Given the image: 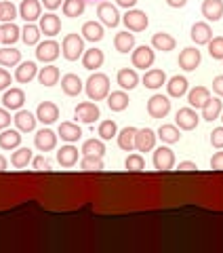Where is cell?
<instances>
[{"label":"cell","instance_id":"1","mask_svg":"<svg viewBox=\"0 0 223 253\" xmlns=\"http://www.w3.org/2000/svg\"><path fill=\"white\" fill-rule=\"evenodd\" d=\"M84 89H86V95H89L91 101H101L110 95V78L101 72H95L89 76Z\"/></svg>","mask_w":223,"mask_h":253},{"label":"cell","instance_id":"2","mask_svg":"<svg viewBox=\"0 0 223 253\" xmlns=\"http://www.w3.org/2000/svg\"><path fill=\"white\" fill-rule=\"evenodd\" d=\"M61 53H63V57H66L68 61H76L78 57H82V55H84V41H82V36L66 34V38H63V44H61Z\"/></svg>","mask_w":223,"mask_h":253},{"label":"cell","instance_id":"3","mask_svg":"<svg viewBox=\"0 0 223 253\" xmlns=\"http://www.w3.org/2000/svg\"><path fill=\"white\" fill-rule=\"evenodd\" d=\"M175 123H177V126L183 129V131H194L198 126V123H200V116H198V112L192 106L189 108H179L177 116H175Z\"/></svg>","mask_w":223,"mask_h":253},{"label":"cell","instance_id":"4","mask_svg":"<svg viewBox=\"0 0 223 253\" xmlns=\"http://www.w3.org/2000/svg\"><path fill=\"white\" fill-rule=\"evenodd\" d=\"M122 21H124V26H126L129 32H143L148 28V23H149L146 11H139V9H129Z\"/></svg>","mask_w":223,"mask_h":253},{"label":"cell","instance_id":"5","mask_svg":"<svg viewBox=\"0 0 223 253\" xmlns=\"http://www.w3.org/2000/svg\"><path fill=\"white\" fill-rule=\"evenodd\" d=\"M171 110V101L164 95H152L148 101V114L152 118H164Z\"/></svg>","mask_w":223,"mask_h":253},{"label":"cell","instance_id":"6","mask_svg":"<svg viewBox=\"0 0 223 253\" xmlns=\"http://www.w3.org/2000/svg\"><path fill=\"white\" fill-rule=\"evenodd\" d=\"M154 59H156L154 51L149 49V46H146V44L137 46V49L133 51V55H131V61H133V66H135V68H141V70H146V68H152Z\"/></svg>","mask_w":223,"mask_h":253},{"label":"cell","instance_id":"7","mask_svg":"<svg viewBox=\"0 0 223 253\" xmlns=\"http://www.w3.org/2000/svg\"><path fill=\"white\" fill-rule=\"evenodd\" d=\"M97 17L101 19L103 26H108V28H116L118 23H120V15H118V9L114 4H110V2H99L97 6Z\"/></svg>","mask_w":223,"mask_h":253},{"label":"cell","instance_id":"8","mask_svg":"<svg viewBox=\"0 0 223 253\" xmlns=\"http://www.w3.org/2000/svg\"><path fill=\"white\" fill-rule=\"evenodd\" d=\"M200 61H202V55H200V51L198 49H183L181 53H179V59H177V63H179V68H183L186 72H192V70H196L198 66H200Z\"/></svg>","mask_w":223,"mask_h":253},{"label":"cell","instance_id":"9","mask_svg":"<svg viewBox=\"0 0 223 253\" xmlns=\"http://www.w3.org/2000/svg\"><path fill=\"white\" fill-rule=\"evenodd\" d=\"M173 165H175V154H173V150L171 148H166V146H160L154 152V167L158 171H171L173 169Z\"/></svg>","mask_w":223,"mask_h":253},{"label":"cell","instance_id":"10","mask_svg":"<svg viewBox=\"0 0 223 253\" xmlns=\"http://www.w3.org/2000/svg\"><path fill=\"white\" fill-rule=\"evenodd\" d=\"M59 51H61V46L55 41H44L36 46V57L44 63H49V61H55L59 57Z\"/></svg>","mask_w":223,"mask_h":253},{"label":"cell","instance_id":"11","mask_svg":"<svg viewBox=\"0 0 223 253\" xmlns=\"http://www.w3.org/2000/svg\"><path fill=\"white\" fill-rule=\"evenodd\" d=\"M74 114H76V118H80L82 123L91 125L99 118V108H97V104H93V101H82V104L76 106Z\"/></svg>","mask_w":223,"mask_h":253},{"label":"cell","instance_id":"12","mask_svg":"<svg viewBox=\"0 0 223 253\" xmlns=\"http://www.w3.org/2000/svg\"><path fill=\"white\" fill-rule=\"evenodd\" d=\"M42 6L38 0H21V6H19V15L23 19H26V23H32L36 19L42 17Z\"/></svg>","mask_w":223,"mask_h":253},{"label":"cell","instance_id":"13","mask_svg":"<svg viewBox=\"0 0 223 253\" xmlns=\"http://www.w3.org/2000/svg\"><path fill=\"white\" fill-rule=\"evenodd\" d=\"M61 89H63V93H66L68 97H76V95L82 93L84 84H82V81H80V76L78 74H66L61 78Z\"/></svg>","mask_w":223,"mask_h":253},{"label":"cell","instance_id":"14","mask_svg":"<svg viewBox=\"0 0 223 253\" xmlns=\"http://www.w3.org/2000/svg\"><path fill=\"white\" fill-rule=\"evenodd\" d=\"M156 133L152 129H141L137 131V135H135V148L139 150V152H149L154 146H156Z\"/></svg>","mask_w":223,"mask_h":253},{"label":"cell","instance_id":"15","mask_svg":"<svg viewBox=\"0 0 223 253\" xmlns=\"http://www.w3.org/2000/svg\"><path fill=\"white\" fill-rule=\"evenodd\" d=\"M36 118L40 123H44V125H51V123H55L59 118V108L53 104V101H42L40 106H38V110H36Z\"/></svg>","mask_w":223,"mask_h":253},{"label":"cell","instance_id":"16","mask_svg":"<svg viewBox=\"0 0 223 253\" xmlns=\"http://www.w3.org/2000/svg\"><path fill=\"white\" fill-rule=\"evenodd\" d=\"M34 144H36V148L40 150V152H49V150H53L55 146H57V135H55L51 129H42V131L36 133Z\"/></svg>","mask_w":223,"mask_h":253},{"label":"cell","instance_id":"17","mask_svg":"<svg viewBox=\"0 0 223 253\" xmlns=\"http://www.w3.org/2000/svg\"><path fill=\"white\" fill-rule=\"evenodd\" d=\"M40 32L46 36H55V34H59L61 32V19L57 17L55 13H46L44 17H40Z\"/></svg>","mask_w":223,"mask_h":253},{"label":"cell","instance_id":"18","mask_svg":"<svg viewBox=\"0 0 223 253\" xmlns=\"http://www.w3.org/2000/svg\"><path fill=\"white\" fill-rule=\"evenodd\" d=\"M192 41L196 44H209V41L213 38V32H211V26L209 23H204V21H196L194 26H192Z\"/></svg>","mask_w":223,"mask_h":253},{"label":"cell","instance_id":"19","mask_svg":"<svg viewBox=\"0 0 223 253\" xmlns=\"http://www.w3.org/2000/svg\"><path fill=\"white\" fill-rule=\"evenodd\" d=\"M166 83V74L162 72V70H148L146 74H143V86L146 89H152V91H156V89H160V86Z\"/></svg>","mask_w":223,"mask_h":253},{"label":"cell","instance_id":"20","mask_svg":"<svg viewBox=\"0 0 223 253\" xmlns=\"http://www.w3.org/2000/svg\"><path fill=\"white\" fill-rule=\"evenodd\" d=\"M23 101H26V93H23L21 89H11L4 93L2 97V104L6 110H21Z\"/></svg>","mask_w":223,"mask_h":253},{"label":"cell","instance_id":"21","mask_svg":"<svg viewBox=\"0 0 223 253\" xmlns=\"http://www.w3.org/2000/svg\"><path fill=\"white\" fill-rule=\"evenodd\" d=\"M202 15L209 21H217L223 17V2L221 0H204L202 2Z\"/></svg>","mask_w":223,"mask_h":253},{"label":"cell","instance_id":"22","mask_svg":"<svg viewBox=\"0 0 223 253\" xmlns=\"http://www.w3.org/2000/svg\"><path fill=\"white\" fill-rule=\"evenodd\" d=\"M13 121H15V125H17V129L23 131V133L34 131V126H36V116L32 112H28V110H19Z\"/></svg>","mask_w":223,"mask_h":253},{"label":"cell","instance_id":"23","mask_svg":"<svg viewBox=\"0 0 223 253\" xmlns=\"http://www.w3.org/2000/svg\"><path fill=\"white\" fill-rule=\"evenodd\" d=\"M129 95H126L124 91H114L108 95V106L112 112H122V110L129 108Z\"/></svg>","mask_w":223,"mask_h":253},{"label":"cell","instance_id":"24","mask_svg":"<svg viewBox=\"0 0 223 253\" xmlns=\"http://www.w3.org/2000/svg\"><path fill=\"white\" fill-rule=\"evenodd\" d=\"M114 46L118 53H129L135 49V34H131L129 30L126 32H118L114 38Z\"/></svg>","mask_w":223,"mask_h":253},{"label":"cell","instance_id":"25","mask_svg":"<svg viewBox=\"0 0 223 253\" xmlns=\"http://www.w3.org/2000/svg\"><path fill=\"white\" fill-rule=\"evenodd\" d=\"M152 44H154V49L156 51H162V53H169L175 49V38L171 34H166V32H158V34L152 36Z\"/></svg>","mask_w":223,"mask_h":253},{"label":"cell","instance_id":"26","mask_svg":"<svg viewBox=\"0 0 223 253\" xmlns=\"http://www.w3.org/2000/svg\"><path fill=\"white\" fill-rule=\"evenodd\" d=\"M57 163L61 167H74L78 163V148L74 146H63L57 152Z\"/></svg>","mask_w":223,"mask_h":253},{"label":"cell","instance_id":"27","mask_svg":"<svg viewBox=\"0 0 223 253\" xmlns=\"http://www.w3.org/2000/svg\"><path fill=\"white\" fill-rule=\"evenodd\" d=\"M34 76H36V63L34 61H23V63H19V68L15 70V81H17V83L26 84Z\"/></svg>","mask_w":223,"mask_h":253},{"label":"cell","instance_id":"28","mask_svg":"<svg viewBox=\"0 0 223 253\" xmlns=\"http://www.w3.org/2000/svg\"><path fill=\"white\" fill-rule=\"evenodd\" d=\"M59 135H61V139H66V141H78L82 137V131H80V126L78 125H74V123H61L59 125Z\"/></svg>","mask_w":223,"mask_h":253},{"label":"cell","instance_id":"29","mask_svg":"<svg viewBox=\"0 0 223 253\" xmlns=\"http://www.w3.org/2000/svg\"><path fill=\"white\" fill-rule=\"evenodd\" d=\"M209 97H211V93H209L206 86H196V89L189 91L187 101H189V106L192 108H202L206 101H209Z\"/></svg>","mask_w":223,"mask_h":253},{"label":"cell","instance_id":"30","mask_svg":"<svg viewBox=\"0 0 223 253\" xmlns=\"http://www.w3.org/2000/svg\"><path fill=\"white\" fill-rule=\"evenodd\" d=\"M137 83H139V76H137V72L135 70H131V68H122L120 72H118V84L122 86V89H135L137 86Z\"/></svg>","mask_w":223,"mask_h":253},{"label":"cell","instance_id":"31","mask_svg":"<svg viewBox=\"0 0 223 253\" xmlns=\"http://www.w3.org/2000/svg\"><path fill=\"white\" fill-rule=\"evenodd\" d=\"M101 63H103V51H99V49L84 51V55H82V66L86 70H97V68H101Z\"/></svg>","mask_w":223,"mask_h":253},{"label":"cell","instance_id":"32","mask_svg":"<svg viewBox=\"0 0 223 253\" xmlns=\"http://www.w3.org/2000/svg\"><path fill=\"white\" fill-rule=\"evenodd\" d=\"M86 9V0H63V15L66 17H80Z\"/></svg>","mask_w":223,"mask_h":253},{"label":"cell","instance_id":"33","mask_svg":"<svg viewBox=\"0 0 223 253\" xmlns=\"http://www.w3.org/2000/svg\"><path fill=\"white\" fill-rule=\"evenodd\" d=\"M135 135H137V129L135 126H124V129L118 133V146L126 152H131L135 148Z\"/></svg>","mask_w":223,"mask_h":253},{"label":"cell","instance_id":"34","mask_svg":"<svg viewBox=\"0 0 223 253\" xmlns=\"http://www.w3.org/2000/svg\"><path fill=\"white\" fill-rule=\"evenodd\" d=\"M21 34V30L15 26L13 21L9 23H2V28H0V41H2L4 44H13V42H17V38Z\"/></svg>","mask_w":223,"mask_h":253},{"label":"cell","instance_id":"35","mask_svg":"<svg viewBox=\"0 0 223 253\" xmlns=\"http://www.w3.org/2000/svg\"><path fill=\"white\" fill-rule=\"evenodd\" d=\"M166 89H169V95L171 97H181V95L187 93V78L183 76H173L169 84H166Z\"/></svg>","mask_w":223,"mask_h":253},{"label":"cell","instance_id":"36","mask_svg":"<svg viewBox=\"0 0 223 253\" xmlns=\"http://www.w3.org/2000/svg\"><path fill=\"white\" fill-rule=\"evenodd\" d=\"M158 137H160L164 144H177L181 139V133L175 125H160V129H158Z\"/></svg>","mask_w":223,"mask_h":253},{"label":"cell","instance_id":"37","mask_svg":"<svg viewBox=\"0 0 223 253\" xmlns=\"http://www.w3.org/2000/svg\"><path fill=\"white\" fill-rule=\"evenodd\" d=\"M221 114V99L219 97H209V101L202 106V118L204 121H215Z\"/></svg>","mask_w":223,"mask_h":253},{"label":"cell","instance_id":"38","mask_svg":"<svg viewBox=\"0 0 223 253\" xmlns=\"http://www.w3.org/2000/svg\"><path fill=\"white\" fill-rule=\"evenodd\" d=\"M21 144L19 131H2L0 133V148L2 150H15Z\"/></svg>","mask_w":223,"mask_h":253},{"label":"cell","instance_id":"39","mask_svg":"<svg viewBox=\"0 0 223 253\" xmlns=\"http://www.w3.org/2000/svg\"><path fill=\"white\" fill-rule=\"evenodd\" d=\"M38 81H40V84H44V86L57 84V81H59V68L57 66H46V68H42L40 74H38Z\"/></svg>","mask_w":223,"mask_h":253},{"label":"cell","instance_id":"40","mask_svg":"<svg viewBox=\"0 0 223 253\" xmlns=\"http://www.w3.org/2000/svg\"><path fill=\"white\" fill-rule=\"evenodd\" d=\"M82 34H84L86 41L97 42V41L103 38V28H101V23H97V21H86L82 26Z\"/></svg>","mask_w":223,"mask_h":253},{"label":"cell","instance_id":"41","mask_svg":"<svg viewBox=\"0 0 223 253\" xmlns=\"http://www.w3.org/2000/svg\"><path fill=\"white\" fill-rule=\"evenodd\" d=\"M30 161H32V150L30 148H17L13 152V156H11V165L13 167H17V169L28 167Z\"/></svg>","mask_w":223,"mask_h":253},{"label":"cell","instance_id":"42","mask_svg":"<svg viewBox=\"0 0 223 253\" xmlns=\"http://www.w3.org/2000/svg\"><path fill=\"white\" fill-rule=\"evenodd\" d=\"M21 38L28 46L38 44V41H40V28L34 26V23H26V28L21 30Z\"/></svg>","mask_w":223,"mask_h":253},{"label":"cell","instance_id":"43","mask_svg":"<svg viewBox=\"0 0 223 253\" xmlns=\"http://www.w3.org/2000/svg\"><path fill=\"white\" fill-rule=\"evenodd\" d=\"M19 61H21V53L17 49H9V46L0 49V66H17Z\"/></svg>","mask_w":223,"mask_h":253},{"label":"cell","instance_id":"44","mask_svg":"<svg viewBox=\"0 0 223 253\" xmlns=\"http://www.w3.org/2000/svg\"><path fill=\"white\" fill-rule=\"evenodd\" d=\"M82 152L84 154H93V156H103V152H106L103 139H89V141H84Z\"/></svg>","mask_w":223,"mask_h":253},{"label":"cell","instance_id":"45","mask_svg":"<svg viewBox=\"0 0 223 253\" xmlns=\"http://www.w3.org/2000/svg\"><path fill=\"white\" fill-rule=\"evenodd\" d=\"M80 167H82V171H101L103 169V161H101V156L84 154Z\"/></svg>","mask_w":223,"mask_h":253},{"label":"cell","instance_id":"46","mask_svg":"<svg viewBox=\"0 0 223 253\" xmlns=\"http://www.w3.org/2000/svg\"><path fill=\"white\" fill-rule=\"evenodd\" d=\"M124 167L129 171H133V173H139V171L146 169V161H143L141 154H129L126 161H124Z\"/></svg>","mask_w":223,"mask_h":253},{"label":"cell","instance_id":"47","mask_svg":"<svg viewBox=\"0 0 223 253\" xmlns=\"http://www.w3.org/2000/svg\"><path fill=\"white\" fill-rule=\"evenodd\" d=\"M99 135L101 139L106 141V139H112V137H116L118 135V126L114 121H103L99 123Z\"/></svg>","mask_w":223,"mask_h":253},{"label":"cell","instance_id":"48","mask_svg":"<svg viewBox=\"0 0 223 253\" xmlns=\"http://www.w3.org/2000/svg\"><path fill=\"white\" fill-rule=\"evenodd\" d=\"M17 17V9H15L13 2H0V21L9 23Z\"/></svg>","mask_w":223,"mask_h":253},{"label":"cell","instance_id":"49","mask_svg":"<svg viewBox=\"0 0 223 253\" xmlns=\"http://www.w3.org/2000/svg\"><path fill=\"white\" fill-rule=\"evenodd\" d=\"M209 53L213 59H223V36H215L209 41Z\"/></svg>","mask_w":223,"mask_h":253},{"label":"cell","instance_id":"50","mask_svg":"<svg viewBox=\"0 0 223 253\" xmlns=\"http://www.w3.org/2000/svg\"><path fill=\"white\" fill-rule=\"evenodd\" d=\"M32 165H34V169L36 171H51V163L49 161H46V158L44 156H36L34 158V161H32Z\"/></svg>","mask_w":223,"mask_h":253},{"label":"cell","instance_id":"51","mask_svg":"<svg viewBox=\"0 0 223 253\" xmlns=\"http://www.w3.org/2000/svg\"><path fill=\"white\" fill-rule=\"evenodd\" d=\"M211 144H213V148H223V126H219V129H213Z\"/></svg>","mask_w":223,"mask_h":253},{"label":"cell","instance_id":"52","mask_svg":"<svg viewBox=\"0 0 223 253\" xmlns=\"http://www.w3.org/2000/svg\"><path fill=\"white\" fill-rule=\"evenodd\" d=\"M211 169L213 171H223V152H215L211 158Z\"/></svg>","mask_w":223,"mask_h":253},{"label":"cell","instance_id":"53","mask_svg":"<svg viewBox=\"0 0 223 253\" xmlns=\"http://www.w3.org/2000/svg\"><path fill=\"white\" fill-rule=\"evenodd\" d=\"M11 84V74L6 72V70L0 68V91H6Z\"/></svg>","mask_w":223,"mask_h":253},{"label":"cell","instance_id":"54","mask_svg":"<svg viewBox=\"0 0 223 253\" xmlns=\"http://www.w3.org/2000/svg\"><path fill=\"white\" fill-rule=\"evenodd\" d=\"M11 125V114L6 108H0V129H6Z\"/></svg>","mask_w":223,"mask_h":253},{"label":"cell","instance_id":"55","mask_svg":"<svg viewBox=\"0 0 223 253\" xmlns=\"http://www.w3.org/2000/svg\"><path fill=\"white\" fill-rule=\"evenodd\" d=\"M213 91L219 95V97H223V76H215L213 78Z\"/></svg>","mask_w":223,"mask_h":253},{"label":"cell","instance_id":"56","mask_svg":"<svg viewBox=\"0 0 223 253\" xmlns=\"http://www.w3.org/2000/svg\"><path fill=\"white\" fill-rule=\"evenodd\" d=\"M177 169H179V171H198V165L192 163V161H183V163H179Z\"/></svg>","mask_w":223,"mask_h":253},{"label":"cell","instance_id":"57","mask_svg":"<svg viewBox=\"0 0 223 253\" xmlns=\"http://www.w3.org/2000/svg\"><path fill=\"white\" fill-rule=\"evenodd\" d=\"M42 4L49 11H55V9H59V6H61V0H42Z\"/></svg>","mask_w":223,"mask_h":253},{"label":"cell","instance_id":"58","mask_svg":"<svg viewBox=\"0 0 223 253\" xmlns=\"http://www.w3.org/2000/svg\"><path fill=\"white\" fill-rule=\"evenodd\" d=\"M116 2H118V6H122V9L129 11V9H133V6L137 4V0H116Z\"/></svg>","mask_w":223,"mask_h":253},{"label":"cell","instance_id":"59","mask_svg":"<svg viewBox=\"0 0 223 253\" xmlns=\"http://www.w3.org/2000/svg\"><path fill=\"white\" fill-rule=\"evenodd\" d=\"M187 0H166V4L173 6V9H181V6H186Z\"/></svg>","mask_w":223,"mask_h":253},{"label":"cell","instance_id":"60","mask_svg":"<svg viewBox=\"0 0 223 253\" xmlns=\"http://www.w3.org/2000/svg\"><path fill=\"white\" fill-rule=\"evenodd\" d=\"M0 171H6V158L0 154Z\"/></svg>","mask_w":223,"mask_h":253},{"label":"cell","instance_id":"61","mask_svg":"<svg viewBox=\"0 0 223 253\" xmlns=\"http://www.w3.org/2000/svg\"><path fill=\"white\" fill-rule=\"evenodd\" d=\"M221 121H223V112H221Z\"/></svg>","mask_w":223,"mask_h":253},{"label":"cell","instance_id":"62","mask_svg":"<svg viewBox=\"0 0 223 253\" xmlns=\"http://www.w3.org/2000/svg\"><path fill=\"white\" fill-rule=\"evenodd\" d=\"M93 2H97V0H93Z\"/></svg>","mask_w":223,"mask_h":253}]
</instances>
